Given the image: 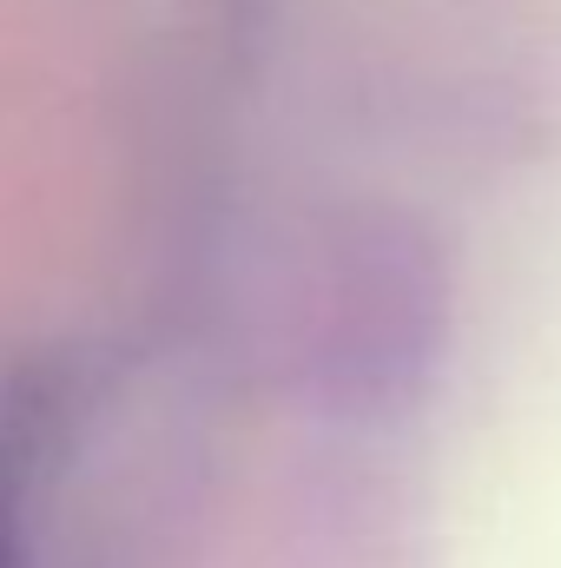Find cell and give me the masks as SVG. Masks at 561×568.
Masks as SVG:
<instances>
[{"label": "cell", "mask_w": 561, "mask_h": 568, "mask_svg": "<svg viewBox=\"0 0 561 568\" xmlns=\"http://www.w3.org/2000/svg\"><path fill=\"white\" fill-rule=\"evenodd\" d=\"M47 449H53V390L40 371L7 364L0 371V568H20Z\"/></svg>", "instance_id": "obj_1"}]
</instances>
